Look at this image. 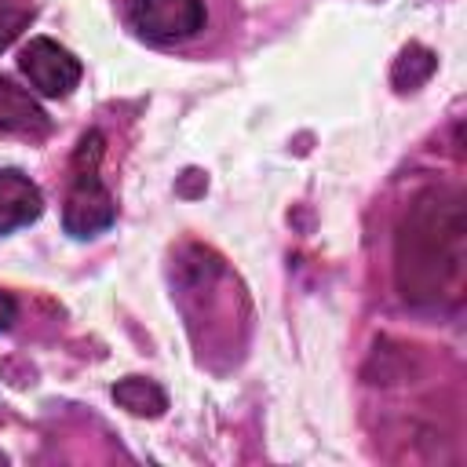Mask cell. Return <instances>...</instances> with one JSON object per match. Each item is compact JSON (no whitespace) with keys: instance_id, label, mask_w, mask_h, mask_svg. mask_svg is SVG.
Here are the masks:
<instances>
[{"instance_id":"obj_1","label":"cell","mask_w":467,"mask_h":467,"mask_svg":"<svg viewBox=\"0 0 467 467\" xmlns=\"http://www.w3.org/2000/svg\"><path fill=\"white\" fill-rule=\"evenodd\" d=\"M467 219L452 190H427L412 201L394 241L398 288L416 306H438L460 296L463 285Z\"/></svg>"},{"instance_id":"obj_2","label":"cell","mask_w":467,"mask_h":467,"mask_svg":"<svg viewBox=\"0 0 467 467\" xmlns=\"http://www.w3.org/2000/svg\"><path fill=\"white\" fill-rule=\"evenodd\" d=\"M120 18L157 51H204L219 33L215 0H120Z\"/></svg>"},{"instance_id":"obj_3","label":"cell","mask_w":467,"mask_h":467,"mask_svg":"<svg viewBox=\"0 0 467 467\" xmlns=\"http://www.w3.org/2000/svg\"><path fill=\"white\" fill-rule=\"evenodd\" d=\"M102 135L91 128L80 135L73 157H69V186H66V204H62V226L69 237H95L113 226L117 219V201L102 182Z\"/></svg>"},{"instance_id":"obj_4","label":"cell","mask_w":467,"mask_h":467,"mask_svg":"<svg viewBox=\"0 0 467 467\" xmlns=\"http://www.w3.org/2000/svg\"><path fill=\"white\" fill-rule=\"evenodd\" d=\"M18 69L29 80V88L40 91L44 99H66L84 77L80 58L51 36H33L18 55Z\"/></svg>"},{"instance_id":"obj_5","label":"cell","mask_w":467,"mask_h":467,"mask_svg":"<svg viewBox=\"0 0 467 467\" xmlns=\"http://www.w3.org/2000/svg\"><path fill=\"white\" fill-rule=\"evenodd\" d=\"M40 212H44L40 186L18 168H0V234L36 223Z\"/></svg>"},{"instance_id":"obj_6","label":"cell","mask_w":467,"mask_h":467,"mask_svg":"<svg viewBox=\"0 0 467 467\" xmlns=\"http://www.w3.org/2000/svg\"><path fill=\"white\" fill-rule=\"evenodd\" d=\"M47 128V113L29 99V91L15 88L11 80H0V135L44 139Z\"/></svg>"},{"instance_id":"obj_7","label":"cell","mask_w":467,"mask_h":467,"mask_svg":"<svg viewBox=\"0 0 467 467\" xmlns=\"http://www.w3.org/2000/svg\"><path fill=\"white\" fill-rule=\"evenodd\" d=\"M113 401L131 412V416H161L168 409V394L153 383V379H142V376H124L113 383Z\"/></svg>"},{"instance_id":"obj_8","label":"cell","mask_w":467,"mask_h":467,"mask_svg":"<svg viewBox=\"0 0 467 467\" xmlns=\"http://www.w3.org/2000/svg\"><path fill=\"white\" fill-rule=\"evenodd\" d=\"M434 66H438L434 51H427V47H420V44H409V47L394 58L390 80H394V88H398V91H412V88H420L423 80H431Z\"/></svg>"},{"instance_id":"obj_9","label":"cell","mask_w":467,"mask_h":467,"mask_svg":"<svg viewBox=\"0 0 467 467\" xmlns=\"http://www.w3.org/2000/svg\"><path fill=\"white\" fill-rule=\"evenodd\" d=\"M33 15H36L33 0H0V51L22 36V29L33 22Z\"/></svg>"},{"instance_id":"obj_10","label":"cell","mask_w":467,"mask_h":467,"mask_svg":"<svg viewBox=\"0 0 467 467\" xmlns=\"http://www.w3.org/2000/svg\"><path fill=\"white\" fill-rule=\"evenodd\" d=\"M15 317H18V303H15L11 292L0 288V332H7V328L15 325Z\"/></svg>"}]
</instances>
